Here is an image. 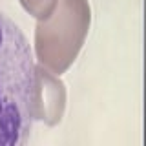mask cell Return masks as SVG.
<instances>
[{"mask_svg":"<svg viewBox=\"0 0 146 146\" xmlns=\"http://www.w3.org/2000/svg\"><path fill=\"white\" fill-rule=\"evenodd\" d=\"M35 58L26 35L0 11V146L27 143L36 115Z\"/></svg>","mask_w":146,"mask_h":146,"instance_id":"1","label":"cell"}]
</instances>
